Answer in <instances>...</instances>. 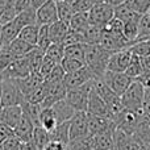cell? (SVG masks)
Wrapping results in <instances>:
<instances>
[{
	"label": "cell",
	"mask_w": 150,
	"mask_h": 150,
	"mask_svg": "<svg viewBox=\"0 0 150 150\" xmlns=\"http://www.w3.org/2000/svg\"><path fill=\"white\" fill-rule=\"evenodd\" d=\"M38 33H40V25L38 24H34V25H29L21 29L20 33H18V38H21L23 41L36 46L37 40H38Z\"/></svg>",
	"instance_id": "29"
},
{
	"label": "cell",
	"mask_w": 150,
	"mask_h": 150,
	"mask_svg": "<svg viewBox=\"0 0 150 150\" xmlns=\"http://www.w3.org/2000/svg\"><path fill=\"white\" fill-rule=\"evenodd\" d=\"M21 144L23 142H21V141L18 140L15 134H13V136H11L9 138H7V140L1 144V148L4 150H20Z\"/></svg>",
	"instance_id": "47"
},
{
	"label": "cell",
	"mask_w": 150,
	"mask_h": 150,
	"mask_svg": "<svg viewBox=\"0 0 150 150\" xmlns=\"http://www.w3.org/2000/svg\"><path fill=\"white\" fill-rule=\"evenodd\" d=\"M53 112H54V116L57 119L58 124H62V122H67L73 119V116L76 112L70 104L66 100H61L58 103H55L54 105L52 107Z\"/></svg>",
	"instance_id": "18"
},
{
	"label": "cell",
	"mask_w": 150,
	"mask_h": 150,
	"mask_svg": "<svg viewBox=\"0 0 150 150\" xmlns=\"http://www.w3.org/2000/svg\"><path fill=\"white\" fill-rule=\"evenodd\" d=\"M71 30L78 32V33L84 36V32L90 26V18H88V13H75L69 23Z\"/></svg>",
	"instance_id": "24"
},
{
	"label": "cell",
	"mask_w": 150,
	"mask_h": 150,
	"mask_svg": "<svg viewBox=\"0 0 150 150\" xmlns=\"http://www.w3.org/2000/svg\"><path fill=\"white\" fill-rule=\"evenodd\" d=\"M69 30H70L69 24L62 23V21H59V20H58L57 23L49 25V37H50L52 44H62V41L65 40Z\"/></svg>",
	"instance_id": "21"
},
{
	"label": "cell",
	"mask_w": 150,
	"mask_h": 150,
	"mask_svg": "<svg viewBox=\"0 0 150 150\" xmlns=\"http://www.w3.org/2000/svg\"><path fill=\"white\" fill-rule=\"evenodd\" d=\"M69 3H74V1H76V0H67Z\"/></svg>",
	"instance_id": "59"
},
{
	"label": "cell",
	"mask_w": 150,
	"mask_h": 150,
	"mask_svg": "<svg viewBox=\"0 0 150 150\" xmlns=\"http://www.w3.org/2000/svg\"><path fill=\"white\" fill-rule=\"evenodd\" d=\"M91 3L95 5V4H101V3H107V0H91Z\"/></svg>",
	"instance_id": "55"
},
{
	"label": "cell",
	"mask_w": 150,
	"mask_h": 150,
	"mask_svg": "<svg viewBox=\"0 0 150 150\" xmlns=\"http://www.w3.org/2000/svg\"><path fill=\"white\" fill-rule=\"evenodd\" d=\"M103 29L100 26L96 25H91L87 28V30L84 32V41L86 44H99L101 38V34H103Z\"/></svg>",
	"instance_id": "35"
},
{
	"label": "cell",
	"mask_w": 150,
	"mask_h": 150,
	"mask_svg": "<svg viewBox=\"0 0 150 150\" xmlns=\"http://www.w3.org/2000/svg\"><path fill=\"white\" fill-rule=\"evenodd\" d=\"M141 150H148V148H146L145 144H144V146H142V149H141Z\"/></svg>",
	"instance_id": "58"
},
{
	"label": "cell",
	"mask_w": 150,
	"mask_h": 150,
	"mask_svg": "<svg viewBox=\"0 0 150 150\" xmlns=\"http://www.w3.org/2000/svg\"><path fill=\"white\" fill-rule=\"evenodd\" d=\"M44 150H67V149H66V145H62V144H59V142H54V141H50Z\"/></svg>",
	"instance_id": "51"
},
{
	"label": "cell",
	"mask_w": 150,
	"mask_h": 150,
	"mask_svg": "<svg viewBox=\"0 0 150 150\" xmlns=\"http://www.w3.org/2000/svg\"><path fill=\"white\" fill-rule=\"evenodd\" d=\"M0 150H4V149H3V148H1V145H0Z\"/></svg>",
	"instance_id": "63"
},
{
	"label": "cell",
	"mask_w": 150,
	"mask_h": 150,
	"mask_svg": "<svg viewBox=\"0 0 150 150\" xmlns=\"http://www.w3.org/2000/svg\"><path fill=\"white\" fill-rule=\"evenodd\" d=\"M28 59L30 62V66H32V71H38L40 67L42 65V61H44V57H45V52L40 50L38 47H34L28 55Z\"/></svg>",
	"instance_id": "39"
},
{
	"label": "cell",
	"mask_w": 150,
	"mask_h": 150,
	"mask_svg": "<svg viewBox=\"0 0 150 150\" xmlns=\"http://www.w3.org/2000/svg\"><path fill=\"white\" fill-rule=\"evenodd\" d=\"M111 150H117V149H115V148H112V149H111Z\"/></svg>",
	"instance_id": "64"
},
{
	"label": "cell",
	"mask_w": 150,
	"mask_h": 150,
	"mask_svg": "<svg viewBox=\"0 0 150 150\" xmlns=\"http://www.w3.org/2000/svg\"><path fill=\"white\" fill-rule=\"evenodd\" d=\"M44 76L38 73V71H34V73L29 74L28 76L23 78V79L17 80V86L18 90H20L23 98L25 99V101L29 100V98L32 96V93L40 87V86L44 83Z\"/></svg>",
	"instance_id": "11"
},
{
	"label": "cell",
	"mask_w": 150,
	"mask_h": 150,
	"mask_svg": "<svg viewBox=\"0 0 150 150\" xmlns=\"http://www.w3.org/2000/svg\"><path fill=\"white\" fill-rule=\"evenodd\" d=\"M70 5L75 13H88L93 7L91 0H76L74 3H70Z\"/></svg>",
	"instance_id": "46"
},
{
	"label": "cell",
	"mask_w": 150,
	"mask_h": 150,
	"mask_svg": "<svg viewBox=\"0 0 150 150\" xmlns=\"http://www.w3.org/2000/svg\"><path fill=\"white\" fill-rule=\"evenodd\" d=\"M145 145H146V146H148V148L150 149V142H149V144H145Z\"/></svg>",
	"instance_id": "60"
},
{
	"label": "cell",
	"mask_w": 150,
	"mask_h": 150,
	"mask_svg": "<svg viewBox=\"0 0 150 150\" xmlns=\"http://www.w3.org/2000/svg\"><path fill=\"white\" fill-rule=\"evenodd\" d=\"M34 124L32 122V120L26 116L23 112V117H21L20 122L17 124V127L13 129V134L21 141V142H30L32 136L34 132Z\"/></svg>",
	"instance_id": "17"
},
{
	"label": "cell",
	"mask_w": 150,
	"mask_h": 150,
	"mask_svg": "<svg viewBox=\"0 0 150 150\" xmlns=\"http://www.w3.org/2000/svg\"><path fill=\"white\" fill-rule=\"evenodd\" d=\"M87 113L91 115V116H101V117H108L109 119V113H108V108H107L105 101L93 90H91L90 98H88Z\"/></svg>",
	"instance_id": "16"
},
{
	"label": "cell",
	"mask_w": 150,
	"mask_h": 150,
	"mask_svg": "<svg viewBox=\"0 0 150 150\" xmlns=\"http://www.w3.org/2000/svg\"><path fill=\"white\" fill-rule=\"evenodd\" d=\"M61 66L63 67L66 74H70L74 73V71L80 70L82 67H84V62L82 61H78V59H73V58H63L62 62H61Z\"/></svg>",
	"instance_id": "42"
},
{
	"label": "cell",
	"mask_w": 150,
	"mask_h": 150,
	"mask_svg": "<svg viewBox=\"0 0 150 150\" xmlns=\"http://www.w3.org/2000/svg\"><path fill=\"white\" fill-rule=\"evenodd\" d=\"M76 44H86L84 41V36L80 33H78V32H74V30H69V33L66 34L65 40L62 41V45L65 47L67 46H71V45H76Z\"/></svg>",
	"instance_id": "43"
},
{
	"label": "cell",
	"mask_w": 150,
	"mask_h": 150,
	"mask_svg": "<svg viewBox=\"0 0 150 150\" xmlns=\"http://www.w3.org/2000/svg\"><path fill=\"white\" fill-rule=\"evenodd\" d=\"M113 148V133L92 136V150H111Z\"/></svg>",
	"instance_id": "26"
},
{
	"label": "cell",
	"mask_w": 150,
	"mask_h": 150,
	"mask_svg": "<svg viewBox=\"0 0 150 150\" xmlns=\"http://www.w3.org/2000/svg\"><path fill=\"white\" fill-rule=\"evenodd\" d=\"M128 0H107V3H108L109 5H112L113 8L119 7V5H122V4H127Z\"/></svg>",
	"instance_id": "53"
},
{
	"label": "cell",
	"mask_w": 150,
	"mask_h": 150,
	"mask_svg": "<svg viewBox=\"0 0 150 150\" xmlns=\"http://www.w3.org/2000/svg\"><path fill=\"white\" fill-rule=\"evenodd\" d=\"M65 58H73L84 62V44H76L65 47Z\"/></svg>",
	"instance_id": "38"
},
{
	"label": "cell",
	"mask_w": 150,
	"mask_h": 150,
	"mask_svg": "<svg viewBox=\"0 0 150 150\" xmlns=\"http://www.w3.org/2000/svg\"><path fill=\"white\" fill-rule=\"evenodd\" d=\"M50 45H52V41H50V37H49V26L46 25L40 26V33H38V40H37L36 47H38L42 52H46Z\"/></svg>",
	"instance_id": "41"
},
{
	"label": "cell",
	"mask_w": 150,
	"mask_h": 150,
	"mask_svg": "<svg viewBox=\"0 0 150 150\" xmlns=\"http://www.w3.org/2000/svg\"><path fill=\"white\" fill-rule=\"evenodd\" d=\"M122 107L130 111H144V98H145V88L140 82L133 80L132 84L121 96Z\"/></svg>",
	"instance_id": "2"
},
{
	"label": "cell",
	"mask_w": 150,
	"mask_h": 150,
	"mask_svg": "<svg viewBox=\"0 0 150 150\" xmlns=\"http://www.w3.org/2000/svg\"><path fill=\"white\" fill-rule=\"evenodd\" d=\"M57 65V63H54L50 58H47L46 55L44 57V61H42V65H41V67H40V70H38V73L44 76V79L47 76V75L50 74V71L54 69V66Z\"/></svg>",
	"instance_id": "48"
},
{
	"label": "cell",
	"mask_w": 150,
	"mask_h": 150,
	"mask_svg": "<svg viewBox=\"0 0 150 150\" xmlns=\"http://www.w3.org/2000/svg\"><path fill=\"white\" fill-rule=\"evenodd\" d=\"M111 55L99 44H84V65L92 71L95 78H103Z\"/></svg>",
	"instance_id": "1"
},
{
	"label": "cell",
	"mask_w": 150,
	"mask_h": 150,
	"mask_svg": "<svg viewBox=\"0 0 150 150\" xmlns=\"http://www.w3.org/2000/svg\"><path fill=\"white\" fill-rule=\"evenodd\" d=\"M127 5L138 15L144 16L150 9V0H128Z\"/></svg>",
	"instance_id": "40"
},
{
	"label": "cell",
	"mask_w": 150,
	"mask_h": 150,
	"mask_svg": "<svg viewBox=\"0 0 150 150\" xmlns=\"http://www.w3.org/2000/svg\"><path fill=\"white\" fill-rule=\"evenodd\" d=\"M18 33H20V28L15 24V21L7 24V25H3L1 30H0V45H1V49H7L18 37Z\"/></svg>",
	"instance_id": "19"
},
{
	"label": "cell",
	"mask_w": 150,
	"mask_h": 150,
	"mask_svg": "<svg viewBox=\"0 0 150 150\" xmlns=\"http://www.w3.org/2000/svg\"><path fill=\"white\" fill-rule=\"evenodd\" d=\"M45 55L47 58H50L54 63L59 65L62 62V59L65 58V46L62 44H52L45 52Z\"/></svg>",
	"instance_id": "30"
},
{
	"label": "cell",
	"mask_w": 150,
	"mask_h": 150,
	"mask_svg": "<svg viewBox=\"0 0 150 150\" xmlns=\"http://www.w3.org/2000/svg\"><path fill=\"white\" fill-rule=\"evenodd\" d=\"M88 136V115L87 112H76L70 120V140Z\"/></svg>",
	"instance_id": "12"
},
{
	"label": "cell",
	"mask_w": 150,
	"mask_h": 150,
	"mask_svg": "<svg viewBox=\"0 0 150 150\" xmlns=\"http://www.w3.org/2000/svg\"><path fill=\"white\" fill-rule=\"evenodd\" d=\"M150 40V17L149 15H144L138 24V34L136 42L140 41H149Z\"/></svg>",
	"instance_id": "33"
},
{
	"label": "cell",
	"mask_w": 150,
	"mask_h": 150,
	"mask_svg": "<svg viewBox=\"0 0 150 150\" xmlns=\"http://www.w3.org/2000/svg\"><path fill=\"white\" fill-rule=\"evenodd\" d=\"M15 57L8 49H0V76L3 75L7 67L13 62Z\"/></svg>",
	"instance_id": "45"
},
{
	"label": "cell",
	"mask_w": 150,
	"mask_h": 150,
	"mask_svg": "<svg viewBox=\"0 0 150 150\" xmlns=\"http://www.w3.org/2000/svg\"><path fill=\"white\" fill-rule=\"evenodd\" d=\"M144 142L136 134H128L121 129L113 132V148L117 150H141Z\"/></svg>",
	"instance_id": "7"
},
{
	"label": "cell",
	"mask_w": 150,
	"mask_h": 150,
	"mask_svg": "<svg viewBox=\"0 0 150 150\" xmlns=\"http://www.w3.org/2000/svg\"><path fill=\"white\" fill-rule=\"evenodd\" d=\"M0 30H1V26H0ZM0 49H1V45H0Z\"/></svg>",
	"instance_id": "62"
},
{
	"label": "cell",
	"mask_w": 150,
	"mask_h": 150,
	"mask_svg": "<svg viewBox=\"0 0 150 150\" xmlns=\"http://www.w3.org/2000/svg\"><path fill=\"white\" fill-rule=\"evenodd\" d=\"M34 47H36V46H33V45H30V44H28V42L23 41L21 38H18V37H17V38H16L15 41H13L12 44L7 47V49L12 53L15 58H18V57H25V55H28L29 53L34 49Z\"/></svg>",
	"instance_id": "23"
},
{
	"label": "cell",
	"mask_w": 150,
	"mask_h": 150,
	"mask_svg": "<svg viewBox=\"0 0 150 150\" xmlns=\"http://www.w3.org/2000/svg\"><path fill=\"white\" fill-rule=\"evenodd\" d=\"M25 103L17 86V80L1 76V107L21 105Z\"/></svg>",
	"instance_id": "3"
},
{
	"label": "cell",
	"mask_w": 150,
	"mask_h": 150,
	"mask_svg": "<svg viewBox=\"0 0 150 150\" xmlns=\"http://www.w3.org/2000/svg\"><path fill=\"white\" fill-rule=\"evenodd\" d=\"M66 76V73L63 70V67L59 65H55L54 69L50 71V74L45 78V82H49V83H58V82H63Z\"/></svg>",
	"instance_id": "44"
},
{
	"label": "cell",
	"mask_w": 150,
	"mask_h": 150,
	"mask_svg": "<svg viewBox=\"0 0 150 150\" xmlns=\"http://www.w3.org/2000/svg\"><path fill=\"white\" fill-rule=\"evenodd\" d=\"M144 73V66H142V61L140 57L132 54V59L129 62V66L125 70V74L132 79H137L141 74Z\"/></svg>",
	"instance_id": "32"
},
{
	"label": "cell",
	"mask_w": 150,
	"mask_h": 150,
	"mask_svg": "<svg viewBox=\"0 0 150 150\" xmlns=\"http://www.w3.org/2000/svg\"><path fill=\"white\" fill-rule=\"evenodd\" d=\"M12 3L17 15L20 12H23V11H25L26 8L30 7V0H12Z\"/></svg>",
	"instance_id": "50"
},
{
	"label": "cell",
	"mask_w": 150,
	"mask_h": 150,
	"mask_svg": "<svg viewBox=\"0 0 150 150\" xmlns=\"http://www.w3.org/2000/svg\"><path fill=\"white\" fill-rule=\"evenodd\" d=\"M20 150H36V148L32 145V142H23Z\"/></svg>",
	"instance_id": "54"
},
{
	"label": "cell",
	"mask_w": 150,
	"mask_h": 150,
	"mask_svg": "<svg viewBox=\"0 0 150 150\" xmlns=\"http://www.w3.org/2000/svg\"><path fill=\"white\" fill-rule=\"evenodd\" d=\"M93 79H96L95 75L92 74V71L87 66H84V67H82L78 71L66 74L65 79H63V84L66 86L67 90H74V88L83 87V86H86Z\"/></svg>",
	"instance_id": "9"
},
{
	"label": "cell",
	"mask_w": 150,
	"mask_h": 150,
	"mask_svg": "<svg viewBox=\"0 0 150 150\" xmlns=\"http://www.w3.org/2000/svg\"><path fill=\"white\" fill-rule=\"evenodd\" d=\"M142 17L141 15L138 13L133 12L127 4H122V5H119V7L115 8V18L117 20L122 21V23H129V21H136V20H140Z\"/></svg>",
	"instance_id": "27"
},
{
	"label": "cell",
	"mask_w": 150,
	"mask_h": 150,
	"mask_svg": "<svg viewBox=\"0 0 150 150\" xmlns=\"http://www.w3.org/2000/svg\"><path fill=\"white\" fill-rule=\"evenodd\" d=\"M50 141L54 142H59L62 145H66L70 142V121L58 124L52 132L49 133Z\"/></svg>",
	"instance_id": "20"
},
{
	"label": "cell",
	"mask_w": 150,
	"mask_h": 150,
	"mask_svg": "<svg viewBox=\"0 0 150 150\" xmlns=\"http://www.w3.org/2000/svg\"><path fill=\"white\" fill-rule=\"evenodd\" d=\"M58 125L57 119L54 116V112L52 108H42L41 115H40V127L44 128L46 132H52Z\"/></svg>",
	"instance_id": "28"
},
{
	"label": "cell",
	"mask_w": 150,
	"mask_h": 150,
	"mask_svg": "<svg viewBox=\"0 0 150 150\" xmlns=\"http://www.w3.org/2000/svg\"><path fill=\"white\" fill-rule=\"evenodd\" d=\"M30 142H32V145L36 148V150H44L46 148L47 144L50 142L49 132H46V130L41 127H36Z\"/></svg>",
	"instance_id": "25"
},
{
	"label": "cell",
	"mask_w": 150,
	"mask_h": 150,
	"mask_svg": "<svg viewBox=\"0 0 150 150\" xmlns=\"http://www.w3.org/2000/svg\"><path fill=\"white\" fill-rule=\"evenodd\" d=\"M32 73H33V71H32L30 62H29L28 57L25 55V57L15 58L13 62L7 67V70L3 73L1 76L18 80V79H23V78L28 76V75Z\"/></svg>",
	"instance_id": "8"
},
{
	"label": "cell",
	"mask_w": 150,
	"mask_h": 150,
	"mask_svg": "<svg viewBox=\"0 0 150 150\" xmlns=\"http://www.w3.org/2000/svg\"><path fill=\"white\" fill-rule=\"evenodd\" d=\"M15 24L20 28V30L25 26H29V25H34L37 24V11L34 8L29 7L26 8L25 11L20 12L15 18Z\"/></svg>",
	"instance_id": "22"
},
{
	"label": "cell",
	"mask_w": 150,
	"mask_h": 150,
	"mask_svg": "<svg viewBox=\"0 0 150 150\" xmlns=\"http://www.w3.org/2000/svg\"><path fill=\"white\" fill-rule=\"evenodd\" d=\"M0 108H3L1 107V76H0Z\"/></svg>",
	"instance_id": "56"
},
{
	"label": "cell",
	"mask_w": 150,
	"mask_h": 150,
	"mask_svg": "<svg viewBox=\"0 0 150 150\" xmlns=\"http://www.w3.org/2000/svg\"><path fill=\"white\" fill-rule=\"evenodd\" d=\"M91 90H92V80L80 88L69 90L65 100L75 109V112H87L88 98H90Z\"/></svg>",
	"instance_id": "4"
},
{
	"label": "cell",
	"mask_w": 150,
	"mask_h": 150,
	"mask_svg": "<svg viewBox=\"0 0 150 150\" xmlns=\"http://www.w3.org/2000/svg\"><path fill=\"white\" fill-rule=\"evenodd\" d=\"M16 16H17V13H16V9H15V7H13L12 0H8L5 7L3 8V11L0 12V26L7 25V24L15 21Z\"/></svg>",
	"instance_id": "34"
},
{
	"label": "cell",
	"mask_w": 150,
	"mask_h": 150,
	"mask_svg": "<svg viewBox=\"0 0 150 150\" xmlns=\"http://www.w3.org/2000/svg\"><path fill=\"white\" fill-rule=\"evenodd\" d=\"M129 50L133 55H137V57H140V58L150 57V40L149 41L134 42V44L129 47Z\"/></svg>",
	"instance_id": "36"
},
{
	"label": "cell",
	"mask_w": 150,
	"mask_h": 150,
	"mask_svg": "<svg viewBox=\"0 0 150 150\" xmlns=\"http://www.w3.org/2000/svg\"><path fill=\"white\" fill-rule=\"evenodd\" d=\"M130 59H132V53H130L129 49L113 53V54L109 57L107 71H112V73H125L127 67L129 66Z\"/></svg>",
	"instance_id": "13"
},
{
	"label": "cell",
	"mask_w": 150,
	"mask_h": 150,
	"mask_svg": "<svg viewBox=\"0 0 150 150\" xmlns=\"http://www.w3.org/2000/svg\"><path fill=\"white\" fill-rule=\"evenodd\" d=\"M57 8H58V20L62 21V23H66V24L70 23L73 16L75 15L70 3L69 1L59 3V4H57Z\"/></svg>",
	"instance_id": "37"
},
{
	"label": "cell",
	"mask_w": 150,
	"mask_h": 150,
	"mask_svg": "<svg viewBox=\"0 0 150 150\" xmlns=\"http://www.w3.org/2000/svg\"><path fill=\"white\" fill-rule=\"evenodd\" d=\"M67 150H92V136L70 140V142L66 146Z\"/></svg>",
	"instance_id": "31"
},
{
	"label": "cell",
	"mask_w": 150,
	"mask_h": 150,
	"mask_svg": "<svg viewBox=\"0 0 150 150\" xmlns=\"http://www.w3.org/2000/svg\"><path fill=\"white\" fill-rule=\"evenodd\" d=\"M11 136H13V129H11L9 127H7V125L3 124V122H0V145H1L7 138H9Z\"/></svg>",
	"instance_id": "49"
},
{
	"label": "cell",
	"mask_w": 150,
	"mask_h": 150,
	"mask_svg": "<svg viewBox=\"0 0 150 150\" xmlns=\"http://www.w3.org/2000/svg\"><path fill=\"white\" fill-rule=\"evenodd\" d=\"M52 1H54L55 4H59V3H65V1H67V0H52Z\"/></svg>",
	"instance_id": "57"
},
{
	"label": "cell",
	"mask_w": 150,
	"mask_h": 150,
	"mask_svg": "<svg viewBox=\"0 0 150 150\" xmlns=\"http://www.w3.org/2000/svg\"><path fill=\"white\" fill-rule=\"evenodd\" d=\"M148 15H149V17H150V9H149V12H148Z\"/></svg>",
	"instance_id": "61"
},
{
	"label": "cell",
	"mask_w": 150,
	"mask_h": 150,
	"mask_svg": "<svg viewBox=\"0 0 150 150\" xmlns=\"http://www.w3.org/2000/svg\"><path fill=\"white\" fill-rule=\"evenodd\" d=\"M23 117V108L21 105L3 107L0 112V122L5 124L11 129H15Z\"/></svg>",
	"instance_id": "15"
},
{
	"label": "cell",
	"mask_w": 150,
	"mask_h": 150,
	"mask_svg": "<svg viewBox=\"0 0 150 150\" xmlns=\"http://www.w3.org/2000/svg\"><path fill=\"white\" fill-rule=\"evenodd\" d=\"M58 21V8L57 4L52 0L44 4L41 8L37 9V24L40 26H49Z\"/></svg>",
	"instance_id": "14"
},
{
	"label": "cell",
	"mask_w": 150,
	"mask_h": 150,
	"mask_svg": "<svg viewBox=\"0 0 150 150\" xmlns=\"http://www.w3.org/2000/svg\"><path fill=\"white\" fill-rule=\"evenodd\" d=\"M101 79L117 96H121L134 80L125 73H112V71H105Z\"/></svg>",
	"instance_id": "6"
},
{
	"label": "cell",
	"mask_w": 150,
	"mask_h": 150,
	"mask_svg": "<svg viewBox=\"0 0 150 150\" xmlns=\"http://www.w3.org/2000/svg\"><path fill=\"white\" fill-rule=\"evenodd\" d=\"M49 1V0H30V7L34 8V9H38V8H41L44 4H46V3Z\"/></svg>",
	"instance_id": "52"
},
{
	"label": "cell",
	"mask_w": 150,
	"mask_h": 150,
	"mask_svg": "<svg viewBox=\"0 0 150 150\" xmlns=\"http://www.w3.org/2000/svg\"><path fill=\"white\" fill-rule=\"evenodd\" d=\"M113 17H115V8L112 5H109L108 3L95 4L88 12L90 24L91 25L100 26V28H105Z\"/></svg>",
	"instance_id": "5"
},
{
	"label": "cell",
	"mask_w": 150,
	"mask_h": 150,
	"mask_svg": "<svg viewBox=\"0 0 150 150\" xmlns=\"http://www.w3.org/2000/svg\"><path fill=\"white\" fill-rule=\"evenodd\" d=\"M115 129H116V124L113 122V120L108 119V117L88 115V134L90 136L103 134V133H113Z\"/></svg>",
	"instance_id": "10"
}]
</instances>
